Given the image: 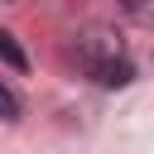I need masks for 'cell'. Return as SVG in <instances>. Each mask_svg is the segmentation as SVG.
<instances>
[{"label":"cell","mask_w":154,"mask_h":154,"mask_svg":"<svg viewBox=\"0 0 154 154\" xmlns=\"http://www.w3.org/2000/svg\"><path fill=\"white\" fill-rule=\"evenodd\" d=\"M82 63H87V72H91L101 87H125V82H135L130 58H120L116 48H106V53H82Z\"/></svg>","instance_id":"cell-1"},{"label":"cell","mask_w":154,"mask_h":154,"mask_svg":"<svg viewBox=\"0 0 154 154\" xmlns=\"http://www.w3.org/2000/svg\"><path fill=\"white\" fill-rule=\"evenodd\" d=\"M0 63H5V67H14V72H24V67H29V58H24V48H19V38H14L10 29H0Z\"/></svg>","instance_id":"cell-2"},{"label":"cell","mask_w":154,"mask_h":154,"mask_svg":"<svg viewBox=\"0 0 154 154\" xmlns=\"http://www.w3.org/2000/svg\"><path fill=\"white\" fill-rule=\"evenodd\" d=\"M0 120H19V96L0 82Z\"/></svg>","instance_id":"cell-3"}]
</instances>
